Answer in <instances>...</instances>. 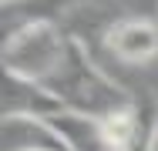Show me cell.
<instances>
[{
	"mask_svg": "<svg viewBox=\"0 0 158 151\" xmlns=\"http://www.w3.org/2000/svg\"><path fill=\"white\" fill-rule=\"evenodd\" d=\"M44 88L64 104V111L91 114V118H114V114L128 111L131 101H135V91L118 84L94 60L91 47L74 40V37L64 51V60L47 77Z\"/></svg>",
	"mask_w": 158,
	"mask_h": 151,
	"instance_id": "6da1fadb",
	"label": "cell"
},
{
	"mask_svg": "<svg viewBox=\"0 0 158 151\" xmlns=\"http://www.w3.org/2000/svg\"><path fill=\"white\" fill-rule=\"evenodd\" d=\"M71 44V34L57 20H37L27 27H17L3 37V74L20 77L34 84H47V77L64 60V51Z\"/></svg>",
	"mask_w": 158,
	"mask_h": 151,
	"instance_id": "7a4b0ae2",
	"label": "cell"
},
{
	"mask_svg": "<svg viewBox=\"0 0 158 151\" xmlns=\"http://www.w3.org/2000/svg\"><path fill=\"white\" fill-rule=\"evenodd\" d=\"M104 51L114 60H121L128 67L135 64H148L158 57V24L148 17H121L104 37Z\"/></svg>",
	"mask_w": 158,
	"mask_h": 151,
	"instance_id": "3957f363",
	"label": "cell"
},
{
	"mask_svg": "<svg viewBox=\"0 0 158 151\" xmlns=\"http://www.w3.org/2000/svg\"><path fill=\"white\" fill-rule=\"evenodd\" d=\"M47 121L61 134V141L67 145V151H121V145H118L108 118L61 111V114H54V118H47Z\"/></svg>",
	"mask_w": 158,
	"mask_h": 151,
	"instance_id": "277c9868",
	"label": "cell"
},
{
	"mask_svg": "<svg viewBox=\"0 0 158 151\" xmlns=\"http://www.w3.org/2000/svg\"><path fill=\"white\" fill-rule=\"evenodd\" d=\"M0 151H67L61 134L47 118L3 114L0 118Z\"/></svg>",
	"mask_w": 158,
	"mask_h": 151,
	"instance_id": "5b68a950",
	"label": "cell"
},
{
	"mask_svg": "<svg viewBox=\"0 0 158 151\" xmlns=\"http://www.w3.org/2000/svg\"><path fill=\"white\" fill-rule=\"evenodd\" d=\"M64 104L34 81H20V77H7L3 74V114H31V118H54L61 114Z\"/></svg>",
	"mask_w": 158,
	"mask_h": 151,
	"instance_id": "8992f818",
	"label": "cell"
},
{
	"mask_svg": "<svg viewBox=\"0 0 158 151\" xmlns=\"http://www.w3.org/2000/svg\"><path fill=\"white\" fill-rule=\"evenodd\" d=\"M135 91V134L128 151H158V91L152 88H131Z\"/></svg>",
	"mask_w": 158,
	"mask_h": 151,
	"instance_id": "52a82bcc",
	"label": "cell"
},
{
	"mask_svg": "<svg viewBox=\"0 0 158 151\" xmlns=\"http://www.w3.org/2000/svg\"><path fill=\"white\" fill-rule=\"evenodd\" d=\"M121 3H128V0H121Z\"/></svg>",
	"mask_w": 158,
	"mask_h": 151,
	"instance_id": "ba28073f",
	"label": "cell"
}]
</instances>
